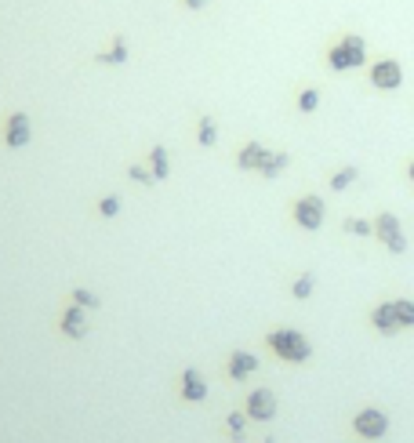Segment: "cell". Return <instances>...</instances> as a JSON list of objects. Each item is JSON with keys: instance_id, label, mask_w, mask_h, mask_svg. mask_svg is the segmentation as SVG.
<instances>
[{"instance_id": "cell-8", "label": "cell", "mask_w": 414, "mask_h": 443, "mask_svg": "<svg viewBox=\"0 0 414 443\" xmlns=\"http://www.w3.org/2000/svg\"><path fill=\"white\" fill-rule=\"evenodd\" d=\"M247 415L254 421H269V418L276 415V396L269 389H254L251 396H247Z\"/></svg>"}, {"instance_id": "cell-12", "label": "cell", "mask_w": 414, "mask_h": 443, "mask_svg": "<svg viewBox=\"0 0 414 443\" xmlns=\"http://www.w3.org/2000/svg\"><path fill=\"white\" fill-rule=\"evenodd\" d=\"M182 396H185V400H193V403H200V400L207 396V382L200 378V371L189 367V371L182 374Z\"/></svg>"}, {"instance_id": "cell-10", "label": "cell", "mask_w": 414, "mask_h": 443, "mask_svg": "<svg viewBox=\"0 0 414 443\" xmlns=\"http://www.w3.org/2000/svg\"><path fill=\"white\" fill-rule=\"evenodd\" d=\"M254 371H258V356H254V353H233L229 356V378H236V382H244V378L247 374H254Z\"/></svg>"}, {"instance_id": "cell-3", "label": "cell", "mask_w": 414, "mask_h": 443, "mask_svg": "<svg viewBox=\"0 0 414 443\" xmlns=\"http://www.w3.org/2000/svg\"><path fill=\"white\" fill-rule=\"evenodd\" d=\"M374 236H378V240L392 251V255H404V251H407V236H404L400 218H396V215H389V211L374 218Z\"/></svg>"}, {"instance_id": "cell-25", "label": "cell", "mask_w": 414, "mask_h": 443, "mask_svg": "<svg viewBox=\"0 0 414 443\" xmlns=\"http://www.w3.org/2000/svg\"><path fill=\"white\" fill-rule=\"evenodd\" d=\"M229 433L233 440H244V415H229Z\"/></svg>"}, {"instance_id": "cell-27", "label": "cell", "mask_w": 414, "mask_h": 443, "mask_svg": "<svg viewBox=\"0 0 414 443\" xmlns=\"http://www.w3.org/2000/svg\"><path fill=\"white\" fill-rule=\"evenodd\" d=\"M204 4H207V0H185V8H193V11H197V8H204Z\"/></svg>"}, {"instance_id": "cell-4", "label": "cell", "mask_w": 414, "mask_h": 443, "mask_svg": "<svg viewBox=\"0 0 414 443\" xmlns=\"http://www.w3.org/2000/svg\"><path fill=\"white\" fill-rule=\"evenodd\" d=\"M324 215H327V208H324L320 197H301L295 203V222H298L301 229H309V233H316V229L324 226Z\"/></svg>"}, {"instance_id": "cell-17", "label": "cell", "mask_w": 414, "mask_h": 443, "mask_svg": "<svg viewBox=\"0 0 414 443\" xmlns=\"http://www.w3.org/2000/svg\"><path fill=\"white\" fill-rule=\"evenodd\" d=\"M197 138H200V146H215V142H218V124H215L211 117H204V120H200V135H197Z\"/></svg>"}, {"instance_id": "cell-14", "label": "cell", "mask_w": 414, "mask_h": 443, "mask_svg": "<svg viewBox=\"0 0 414 443\" xmlns=\"http://www.w3.org/2000/svg\"><path fill=\"white\" fill-rule=\"evenodd\" d=\"M149 160H153V178H156V182H164V178L171 175V156H167V149H164V146H156Z\"/></svg>"}, {"instance_id": "cell-23", "label": "cell", "mask_w": 414, "mask_h": 443, "mask_svg": "<svg viewBox=\"0 0 414 443\" xmlns=\"http://www.w3.org/2000/svg\"><path fill=\"white\" fill-rule=\"evenodd\" d=\"M99 211H102L106 218H113V215H120V197H106V200L99 203Z\"/></svg>"}, {"instance_id": "cell-1", "label": "cell", "mask_w": 414, "mask_h": 443, "mask_svg": "<svg viewBox=\"0 0 414 443\" xmlns=\"http://www.w3.org/2000/svg\"><path fill=\"white\" fill-rule=\"evenodd\" d=\"M265 342H269V349H273L280 360H288V363H306V360L313 356L309 338L301 335V331H291V327L273 331V335H269Z\"/></svg>"}, {"instance_id": "cell-5", "label": "cell", "mask_w": 414, "mask_h": 443, "mask_svg": "<svg viewBox=\"0 0 414 443\" xmlns=\"http://www.w3.org/2000/svg\"><path fill=\"white\" fill-rule=\"evenodd\" d=\"M371 84L378 87V91H396L404 84V66L396 58H381V62H374L371 66Z\"/></svg>"}, {"instance_id": "cell-29", "label": "cell", "mask_w": 414, "mask_h": 443, "mask_svg": "<svg viewBox=\"0 0 414 443\" xmlns=\"http://www.w3.org/2000/svg\"><path fill=\"white\" fill-rule=\"evenodd\" d=\"M265 443H273V440H265Z\"/></svg>"}, {"instance_id": "cell-13", "label": "cell", "mask_w": 414, "mask_h": 443, "mask_svg": "<svg viewBox=\"0 0 414 443\" xmlns=\"http://www.w3.org/2000/svg\"><path fill=\"white\" fill-rule=\"evenodd\" d=\"M62 331H66L69 338H84L88 335V320H84V309L81 306L66 309V316H62Z\"/></svg>"}, {"instance_id": "cell-18", "label": "cell", "mask_w": 414, "mask_h": 443, "mask_svg": "<svg viewBox=\"0 0 414 443\" xmlns=\"http://www.w3.org/2000/svg\"><path fill=\"white\" fill-rule=\"evenodd\" d=\"M345 233H353V236H374V222H367V218H345Z\"/></svg>"}, {"instance_id": "cell-19", "label": "cell", "mask_w": 414, "mask_h": 443, "mask_svg": "<svg viewBox=\"0 0 414 443\" xmlns=\"http://www.w3.org/2000/svg\"><path fill=\"white\" fill-rule=\"evenodd\" d=\"M316 106H320V91H316V87H306L298 94V109H301V113H316Z\"/></svg>"}, {"instance_id": "cell-22", "label": "cell", "mask_w": 414, "mask_h": 443, "mask_svg": "<svg viewBox=\"0 0 414 443\" xmlns=\"http://www.w3.org/2000/svg\"><path fill=\"white\" fill-rule=\"evenodd\" d=\"M73 306H81V309H99V298H94L91 291H84V287H76V291H73Z\"/></svg>"}, {"instance_id": "cell-2", "label": "cell", "mask_w": 414, "mask_h": 443, "mask_svg": "<svg viewBox=\"0 0 414 443\" xmlns=\"http://www.w3.org/2000/svg\"><path fill=\"white\" fill-rule=\"evenodd\" d=\"M363 62H367V44H363V37H356V33H349V37H342L338 44L327 51V66L334 69V73H349V69H360Z\"/></svg>"}, {"instance_id": "cell-7", "label": "cell", "mask_w": 414, "mask_h": 443, "mask_svg": "<svg viewBox=\"0 0 414 443\" xmlns=\"http://www.w3.org/2000/svg\"><path fill=\"white\" fill-rule=\"evenodd\" d=\"M371 324H374L378 335H386V338H392V335H400V331H404V324H400V316H396L392 302L374 306V309H371Z\"/></svg>"}, {"instance_id": "cell-16", "label": "cell", "mask_w": 414, "mask_h": 443, "mask_svg": "<svg viewBox=\"0 0 414 443\" xmlns=\"http://www.w3.org/2000/svg\"><path fill=\"white\" fill-rule=\"evenodd\" d=\"M288 164H291V156H288V153H269V160L262 164V175H265V178H276Z\"/></svg>"}, {"instance_id": "cell-6", "label": "cell", "mask_w": 414, "mask_h": 443, "mask_svg": "<svg viewBox=\"0 0 414 443\" xmlns=\"http://www.w3.org/2000/svg\"><path fill=\"white\" fill-rule=\"evenodd\" d=\"M353 429H356L363 440H381V436L389 433V418L381 415L378 407H367V410H360V415H356Z\"/></svg>"}, {"instance_id": "cell-20", "label": "cell", "mask_w": 414, "mask_h": 443, "mask_svg": "<svg viewBox=\"0 0 414 443\" xmlns=\"http://www.w3.org/2000/svg\"><path fill=\"white\" fill-rule=\"evenodd\" d=\"M392 309H396V316H400L404 327H414V302H407V298H396Z\"/></svg>"}, {"instance_id": "cell-9", "label": "cell", "mask_w": 414, "mask_h": 443, "mask_svg": "<svg viewBox=\"0 0 414 443\" xmlns=\"http://www.w3.org/2000/svg\"><path fill=\"white\" fill-rule=\"evenodd\" d=\"M265 160H269V149L262 146V142H247V146L240 149V156H236V164H240L244 171H262Z\"/></svg>"}, {"instance_id": "cell-11", "label": "cell", "mask_w": 414, "mask_h": 443, "mask_svg": "<svg viewBox=\"0 0 414 443\" xmlns=\"http://www.w3.org/2000/svg\"><path fill=\"white\" fill-rule=\"evenodd\" d=\"M4 142L11 149H22L26 142H29V120H26V113H15L11 120H8V135H4Z\"/></svg>"}, {"instance_id": "cell-24", "label": "cell", "mask_w": 414, "mask_h": 443, "mask_svg": "<svg viewBox=\"0 0 414 443\" xmlns=\"http://www.w3.org/2000/svg\"><path fill=\"white\" fill-rule=\"evenodd\" d=\"M124 58H127V44H124V40H117L109 55H102V62H124Z\"/></svg>"}, {"instance_id": "cell-15", "label": "cell", "mask_w": 414, "mask_h": 443, "mask_svg": "<svg viewBox=\"0 0 414 443\" xmlns=\"http://www.w3.org/2000/svg\"><path fill=\"white\" fill-rule=\"evenodd\" d=\"M356 178H360V167H342V171H334V175H331V189H334V193H342V189H349Z\"/></svg>"}, {"instance_id": "cell-26", "label": "cell", "mask_w": 414, "mask_h": 443, "mask_svg": "<svg viewBox=\"0 0 414 443\" xmlns=\"http://www.w3.org/2000/svg\"><path fill=\"white\" fill-rule=\"evenodd\" d=\"M127 175H131L135 182H146V185H153V182H156V178L149 175V171H146V167H131V171H127Z\"/></svg>"}, {"instance_id": "cell-21", "label": "cell", "mask_w": 414, "mask_h": 443, "mask_svg": "<svg viewBox=\"0 0 414 443\" xmlns=\"http://www.w3.org/2000/svg\"><path fill=\"white\" fill-rule=\"evenodd\" d=\"M313 287H316V276H313V273H306V276H298V280H295L291 294H295V298H309V294H313Z\"/></svg>"}, {"instance_id": "cell-28", "label": "cell", "mask_w": 414, "mask_h": 443, "mask_svg": "<svg viewBox=\"0 0 414 443\" xmlns=\"http://www.w3.org/2000/svg\"><path fill=\"white\" fill-rule=\"evenodd\" d=\"M407 175H411V182H414V160L407 164Z\"/></svg>"}]
</instances>
